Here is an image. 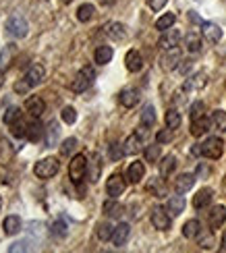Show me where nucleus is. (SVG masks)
Segmentation results:
<instances>
[{"instance_id":"obj_1","label":"nucleus","mask_w":226,"mask_h":253,"mask_svg":"<svg viewBox=\"0 0 226 253\" xmlns=\"http://www.w3.org/2000/svg\"><path fill=\"white\" fill-rule=\"evenodd\" d=\"M199 152L203 158H210V160H218L224 154V141L218 137H208L203 143H199Z\"/></svg>"},{"instance_id":"obj_2","label":"nucleus","mask_w":226,"mask_h":253,"mask_svg":"<svg viewBox=\"0 0 226 253\" xmlns=\"http://www.w3.org/2000/svg\"><path fill=\"white\" fill-rule=\"evenodd\" d=\"M93 79H95V71H93L91 67H83V69L77 73V77L73 79L71 89H73L75 93H83V91L93 83Z\"/></svg>"},{"instance_id":"obj_3","label":"nucleus","mask_w":226,"mask_h":253,"mask_svg":"<svg viewBox=\"0 0 226 253\" xmlns=\"http://www.w3.org/2000/svg\"><path fill=\"white\" fill-rule=\"evenodd\" d=\"M88 172V158L83 154H77L69 164V176L73 183H81V178Z\"/></svg>"},{"instance_id":"obj_4","label":"nucleus","mask_w":226,"mask_h":253,"mask_svg":"<svg viewBox=\"0 0 226 253\" xmlns=\"http://www.w3.org/2000/svg\"><path fill=\"white\" fill-rule=\"evenodd\" d=\"M58 168H60V164H58L56 158H44V160H40V162L36 164L34 172H36V176H40V178H52V176L58 172Z\"/></svg>"},{"instance_id":"obj_5","label":"nucleus","mask_w":226,"mask_h":253,"mask_svg":"<svg viewBox=\"0 0 226 253\" xmlns=\"http://www.w3.org/2000/svg\"><path fill=\"white\" fill-rule=\"evenodd\" d=\"M27 29H29L27 21L21 17V15H13V17L6 21V31L13 38H25L27 36Z\"/></svg>"},{"instance_id":"obj_6","label":"nucleus","mask_w":226,"mask_h":253,"mask_svg":"<svg viewBox=\"0 0 226 253\" xmlns=\"http://www.w3.org/2000/svg\"><path fill=\"white\" fill-rule=\"evenodd\" d=\"M152 224L158 230H168L170 228V214L164 208H154L152 210Z\"/></svg>"},{"instance_id":"obj_7","label":"nucleus","mask_w":226,"mask_h":253,"mask_svg":"<svg viewBox=\"0 0 226 253\" xmlns=\"http://www.w3.org/2000/svg\"><path fill=\"white\" fill-rule=\"evenodd\" d=\"M106 191H108V195L112 199H116L118 195L125 193V178L121 174H112L108 178V183H106Z\"/></svg>"},{"instance_id":"obj_8","label":"nucleus","mask_w":226,"mask_h":253,"mask_svg":"<svg viewBox=\"0 0 226 253\" xmlns=\"http://www.w3.org/2000/svg\"><path fill=\"white\" fill-rule=\"evenodd\" d=\"M201 36L206 38V42H210V44H218L222 40V29L216 23H201Z\"/></svg>"},{"instance_id":"obj_9","label":"nucleus","mask_w":226,"mask_h":253,"mask_svg":"<svg viewBox=\"0 0 226 253\" xmlns=\"http://www.w3.org/2000/svg\"><path fill=\"white\" fill-rule=\"evenodd\" d=\"M179 42H181V34H179V31L177 29H164V34L162 36H160V42H158V44L160 46H162L164 50H170V48H177L179 46Z\"/></svg>"},{"instance_id":"obj_10","label":"nucleus","mask_w":226,"mask_h":253,"mask_svg":"<svg viewBox=\"0 0 226 253\" xmlns=\"http://www.w3.org/2000/svg\"><path fill=\"white\" fill-rule=\"evenodd\" d=\"M208 222L212 228H220L226 222V208L224 206H214L208 214Z\"/></svg>"},{"instance_id":"obj_11","label":"nucleus","mask_w":226,"mask_h":253,"mask_svg":"<svg viewBox=\"0 0 226 253\" xmlns=\"http://www.w3.org/2000/svg\"><path fill=\"white\" fill-rule=\"evenodd\" d=\"M129 235H131V226H129L127 222H121L114 228V233H112V243L116 247H123L129 241Z\"/></svg>"},{"instance_id":"obj_12","label":"nucleus","mask_w":226,"mask_h":253,"mask_svg":"<svg viewBox=\"0 0 226 253\" xmlns=\"http://www.w3.org/2000/svg\"><path fill=\"white\" fill-rule=\"evenodd\" d=\"M185 206H187L185 197H182V195H172L166 202V212L170 216H179L181 212H185Z\"/></svg>"},{"instance_id":"obj_13","label":"nucleus","mask_w":226,"mask_h":253,"mask_svg":"<svg viewBox=\"0 0 226 253\" xmlns=\"http://www.w3.org/2000/svg\"><path fill=\"white\" fill-rule=\"evenodd\" d=\"M44 75H46V71L42 65H31L25 73V81L29 83V85H38V83L44 81Z\"/></svg>"},{"instance_id":"obj_14","label":"nucleus","mask_w":226,"mask_h":253,"mask_svg":"<svg viewBox=\"0 0 226 253\" xmlns=\"http://www.w3.org/2000/svg\"><path fill=\"white\" fill-rule=\"evenodd\" d=\"M125 62H127V69L131 73L141 71V67H143V58H141V54H139L137 50H129L127 56H125Z\"/></svg>"},{"instance_id":"obj_15","label":"nucleus","mask_w":226,"mask_h":253,"mask_svg":"<svg viewBox=\"0 0 226 253\" xmlns=\"http://www.w3.org/2000/svg\"><path fill=\"white\" fill-rule=\"evenodd\" d=\"M100 170H102V162H100V154H91L88 160V172H90V181L95 183L100 178Z\"/></svg>"},{"instance_id":"obj_16","label":"nucleus","mask_w":226,"mask_h":253,"mask_svg":"<svg viewBox=\"0 0 226 253\" xmlns=\"http://www.w3.org/2000/svg\"><path fill=\"white\" fill-rule=\"evenodd\" d=\"M193 183H195V176L193 174H189V172L181 174V176L175 178V191L177 193H187L189 189L193 187Z\"/></svg>"},{"instance_id":"obj_17","label":"nucleus","mask_w":226,"mask_h":253,"mask_svg":"<svg viewBox=\"0 0 226 253\" xmlns=\"http://www.w3.org/2000/svg\"><path fill=\"white\" fill-rule=\"evenodd\" d=\"M212 199H214V191H212V189H208V187H206V189H199L197 195L193 197V206H195L197 210H201V208L210 206Z\"/></svg>"},{"instance_id":"obj_18","label":"nucleus","mask_w":226,"mask_h":253,"mask_svg":"<svg viewBox=\"0 0 226 253\" xmlns=\"http://www.w3.org/2000/svg\"><path fill=\"white\" fill-rule=\"evenodd\" d=\"M44 108H46V104H44V100L42 98H38V96H34V98H29L27 102H25V110L31 114L34 119H38L42 112H44Z\"/></svg>"},{"instance_id":"obj_19","label":"nucleus","mask_w":226,"mask_h":253,"mask_svg":"<svg viewBox=\"0 0 226 253\" xmlns=\"http://www.w3.org/2000/svg\"><path fill=\"white\" fill-rule=\"evenodd\" d=\"M210 119L203 114V117H199V119H195L191 123V135H195V137H201L206 131H210Z\"/></svg>"},{"instance_id":"obj_20","label":"nucleus","mask_w":226,"mask_h":253,"mask_svg":"<svg viewBox=\"0 0 226 253\" xmlns=\"http://www.w3.org/2000/svg\"><path fill=\"white\" fill-rule=\"evenodd\" d=\"M143 174H145V166H143V162H133L131 166H129V170H127V178L131 183H139L143 178Z\"/></svg>"},{"instance_id":"obj_21","label":"nucleus","mask_w":226,"mask_h":253,"mask_svg":"<svg viewBox=\"0 0 226 253\" xmlns=\"http://www.w3.org/2000/svg\"><path fill=\"white\" fill-rule=\"evenodd\" d=\"M118 100H121V104L125 108H133L135 104L139 102V93L135 89H123L121 96H118Z\"/></svg>"},{"instance_id":"obj_22","label":"nucleus","mask_w":226,"mask_h":253,"mask_svg":"<svg viewBox=\"0 0 226 253\" xmlns=\"http://www.w3.org/2000/svg\"><path fill=\"white\" fill-rule=\"evenodd\" d=\"M206 83H208V77L206 75H203V73H197V75H193L187 83H185V85H182V89H185V91H193V89H201L203 85H206Z\"/></svg>"},{"instance_id":"obj_23","label":"nucleus","mask_w":226,"mask_h":253,"mask_svg":"<svg viewBox=\"0 0 226 253\" xmlns=\"http://www.w3.org/2000/svg\"><path fill=\"white\" fill-rule=\"evenodd\" d=\"M179 60H181L179 50H177V48H170V50H168V54L162 58V69L172 71V69H175V67L179 65Z\"/></svg>"},{"instance_id":"obj_24","label":"nucleus","mask_w":226,"mask_h":253,"mask_svg":"<svg viewBox=\"0 0 226 253\" xmlns=\"http://www.w3.org/2000/svg\"><path fill=\"white\" fill-rule=\"evenodd\" d=\"M123 150H125V154H127V156L137 154L139 150H141V137H139L137 133H135V135H131V137H129V139L125 141V147H123Z\"/></svg>"},{"instance_id":"obj_25","label":"nucleus","mask_w":226,"mask_h":253,"mask_svg":"<svg viewBox=\"0 0 226 253\" xmlns=\"http://www.w3.org/2000/svg\"><path fill=\"white\" fill-rule=\"evenodd\" d=\"M15 52H17V48H15L13 44L6 46L2 52H0V71H6V69L10 67V62H13Z\"/></svg>"},{"instance_id":"obj_26","label":"nucleus","mask_w":226,"mask_h":253,"mask_svg":"<svg viewBox=\"0 0 226 253\" xmlns=\"http://www.w3.org/2000/svg\"><path fill=\"white\" fill-rule=\"evenodd\" d=\"M199 233H201L199 220H187L185 226H182V235H185V239H195Z\"/></svg>"},{"instance_id":"obj_27","label":"nucleus","mask_w":226,"mask_h":253,"mask_svg":"<svg viewBox=\"0 0 226 253\" xmlns=\"http://www.w3.org/2000/svg\"><path fill=\"white\" fill-rule=\"evenodd\" d=\"M44 126H42V123H31L27 125V137H29V141H42V137H44Z\"/></svg>"},{"instance_id":"obj_28","label":"nucleus","mask_w":226,"mask_h":253,"mask_svg":"<svg viewBox=\"0 0 226 253\" xmlns=\"http://www.w3.org/2000/svg\"><path fill=\"white\" fill-rule=\"evenodd\" d=\"M110 60H112V48L110 46H100L95 50V62H98V65H108Z\"/></svg>"},{"instance_id":"obj_29","label":"nucleus","mask_w":226,"mask_h":253,"mask_svg":"<svg viewBox=\"0 0 226 253\" xmlns=\"http://www.w3.org/2000/svg\"><path fill=\"white\" fill-rule=\"evenodd\" d=\"M2 226H4V233L6 235H17L19 230H21V220L17 216H6Z\"/></svg>"},{"instance_id":"obj_30","label":"nucleus","mask_w":226,"mask_h":253,"mask_svg":"<svg viewBox=\"0 0 226 253\" xmlns=\"http://www.w3.org/2000/svg\"><path fill=\"white\" fill-rule=\"evenodd\" d=\"M175 168H177V158L175 156H166L164 160H162V164H160V174H162V176H170Z\"/></svg>"},{"instance_id":"obj_31","label":"nucleus","mask_w":226,"mask_h":253,"mask_svg":"<svg viewBox=\"0 0 226 253\" xmlns=\"http://www.w3.org/2000/svg\"><path fill=\"white\" fill-rule=\"evenodd\" d=\"M175 21H177V15L175 13H166V15H162V17L156 21V29H160V31L170 29L172 25H175Z\"/></svg>"},{"instance_id":"obj_32","label":"nucleus","mask_w":226,"mask_h":253,"mask_svg":"<svg viewBox=\"0 0 226 253\" xmlns=\"http://www.w3.org/2000/svg\"><path fill=\"white\" fill-rule=\"evenodd\" d=\"M185 46L189 52H199L201 50V38L191 31V34H187V38H185Z\"/></svg>"},{"instance_id":"obj_33","label":"nucleus","mask_w":226,"mask_h":253,"mask_svg":"<svg viewBox=\"0 0 226 253\" xmlns=\"http://www.w3.org/2000/svg\"><path fill=\"white\" fill-rule=\"evenodd\" d=\"M106 34H108L112 40H123L127 34H125V25L121 23H110L108 27H106Z\"/></svg>"},{"instance_id":"obj_34","label":"nucleus","mask_w":226,"mask_h":253,"mask_svg":"<svg viewBox=\"0 0 226 253\" xmlns=\"http://www.w3.org/2000/svg\"><path fill=\"white\" fill-rule=\"evenodd\" d=\"M212 123H214V126H216L218 131H222V133H226V112L224 110H216L212 114Z\"/></svg>"},{"instance_id":"obj_35","label":"nucleus","mask_w":226,"mask_h":253,"mask_svg":"<svg viewBox=\"0 0 226 253\" xmlns=\"http://www.w3.org/2000/svg\"><path fill=\"white\" fill-rule=\"evenodd\" d=\"M166 126L170 131H175V129H179V126H181V114L177 110H168L166 112Z\"/></svg>"},{"instance_id":"obj_36","label":"nucleus","mask_w":226,"mask_h":253,"mask_svg":"<svg viewBox=\"0 0 226 253\" xmlns=\"http://www.w3.org/2000/svg\"><path fill=\"white\" fill-rule=\"evenodd\" d=\"M154 123H156L154 106H145L143 112H141V125H143V126H154Z\"/></svg>"},{"instance_id":"obj_37","label":"nucleus","mask_w":226,"mask_h":253,"mask_svg":"<svg viewBox=\"0 0 226 253\" xmlns=\"http://www.w3.org/2000/svg\"><path fill=\"white\" fill-rule=\"evenodd\" d=\"M93 13H95L93 4H81V6H79V10H77V19L85 23V21H90V19L93 17Z\"/></svg>"},{"instance_id":"obj_38","label":"nucleus","mask_w":226,"mask_h":253,"mask_svg":"<svg viewBox=\"0 0 226 253\" xmlns=\"http://www.w3.org/2000/svg\"><path fill=\"white\" fill-rule=\"evenodd\" d=\"M112 233H114V228H112L108 222H104V224L98 226V239H100V241H108V239H112Z\"/></svg>"},{"instance_id":"obj_39","label":"nucleus","mask_w":226,"mask_h":253,"mask_svg":"<svg viewBox=\"0 0 226 253\" xmlns=\"http://www.w3.org/2000/svg\"><path fill=\"white\" fill-rule=\"evenodd\" d=\"M10 126H13V129H10V131H13V135H15V137H19V139H23V137H27V125L21 123V119H19L17 123H13Z\"/></svg>"},{"instance_id":"obj_40","label":"nucleus","mask_w":226,"mask_h":253,"mask_svg":"<svg viewBox=\"0 0 226 253\" xmlns=\"http://www.w3.org/2000/svg\"><path fill=\"white\" fill-rule=\"evenodd\" d=\"M104 212L108 214V216H121L123 214V208L118 206L116 202H106L104 204Z\"/></svg>"},{"instance_id":"obj_41","label":"nucleus","mask_w":226,"mask_h":253,"mask_svg":"<svg viewBox=\"0 0 226 253\" xmlns=\"http://www.w3.org/2000/svg\"><path fill=\"white\" fill-rule=\"evenodd\" d=\"M19 119H21L19 108H8V110L4 112V117H2V121H4L6 125H13V123H17Z\"/></svg>"},{"instance_id":"obj_42","label":"nucleus","mask_w":226,"mask_h":253,"mask_svg":"<svg viewBox=\"0 0 226 253\" xmlns=\"http://www.w3.org/2000/svg\"><path fill=\"white\" fill-rule=\"evenodd\" d=\"M62 121L67 123V125H73L75 121H77V110H75L73 106L62 108Z\"/></svg>"},{"instance_id":"obj_43","label":"nucleus","mask_w":226,"mask_h":253,"mask_svg":"<svg viewBox=\"0 0 226 253\" xmlns=\"http://www.w3.org/2000/svg\"><path fill=\"white\" fill-rule=\"evenodd\" d=\"M75 147H77V139H75V137H69V139L64 141L62 147H60V154H62V156H69V154L75 150Z\"/></svg>"},{"instance_id":"obj_44","label":"nucleus","mask_w":226,"mask_h":253,"mask_svg":"<svg viewBox=\"0 0 226 253\" xmlns=\"http://www.w3.org/2000/svg\"><path fill=\"white\" fill-rule=\"evenodd\" d=\"M160 158V145H149L145 150V160L147 162H156Z\"/></svg>"},{"instance_id":"obj_45","label":"nucleus","mask_w":226,"mask_h":253,"mask_svg":"<svg viewBox=\"0 0 226 253\" xmlns=\"http://www.w3.org/2000/svg\"><path fill=\"white\" fill-rule=\"evenodd\" d=\"M203 110H206V106H203V102H195L191 106V121H195L199 117H203Z\"/></svg>"},{"instance_id":"obj_46","label":"nucleus","mask_w":226,"mask_h":253,"mask_svg":"<svg viewBox=\"0 0 226 253\" xmlns=\"http://www.w3.org/2000/svg\"><path fill=\"white\" fill-rule=\"evenodd\" d=\"M27 245H29L27 241H21V243L10 245V247H8V251H10V253H17V251H31V249H34V247H27Z\"/></svg>"},{"instance_id":"obj_47","label":"nucleus","mask_w":226,"mask_h":253,"mask_svg":"<svg viewBox=\"0 0 226 253\" xmlns=\"http://www.w3.org/2000/svg\"><path fill=\"white\" fill-rule=\"evenodd\" d=\"M52 233H54L56 237H64V235H67V226H64V222H60V220H58V222L52 224Z\"/></svg>"},{"instance_id":"obj_48","label":"nucleus","mask_w":226,"mask_h":253,"mask_svg":"<svg viewBox=\"0 0 226 253\" xmlns=\"http://www.w3.org/2000/svg\"><path fill=\"white\" fill-rule=\"evenodd\" d=\"M166 2H168V0H147V4H149V8H152V10H162Z\"/></svg>"},{"instance_id":"obj_49","label":"nucleus","mask_w":226,"mask_h":253,"mask_svg":"<svg viewBox=\"0 0 226 253\" xmlns=\"http://www.w3.org/2000/svg\"><path fill=\"white\" fill-rule=\"evenodd\" d=\"M48 133H50V137H48V141L52 143L58 137V125L56 123H50V126H48Z\"/></svg>"},{"instance_id":"obj_50","label":"nucleus","mask_w":226,"mask_h":253,"mask_svg":"<svg viewBox=\"0 0 226 253\" xmlns=\"http://www.w3.org/2000/svg\"><path fill=\"white\" fill-rule=\"evenodd\" d=\"M170 139H172L170 129H168V131H160V133L156 135V141H158V143H166V141H170Z\"/></svg>"},{"instance_id":"obj_51","label":"nucleus","mask_w":226,"mask_h":253,"mask_svg":"<svg viewBox=\"0 0 226 253\" xmlns=\"http://www.w3.org/2000/svg\"><path fill=\"white\" fill-rule=\"evenodd\" d=\"M110 156H112V160H118V158L125 156V150H121V147H118V143H114V145L110 147Z\"/></svg>"},{"instance_id":"obj_52","label":"nucleus","mask_w":226,"mask_h":253,"mask_svg":"<svg viewBox=\"0 0 226 253\" xmlns=\"http://www.w3.org/2000/svg\"><path fill=\"white\" fill-rule=\"evenodd\" d=\"M147 189H149V191H156L158 195H162V193H164V191H162V185H160V183H156V181H152V183H149V187H147Z\"/></svg>"},{"instance_id":"obj_53","label":"nucleus","mask_w":226,"mask_h":253,"mask_svg":"<svg viewBox=\"0 0 226 253\" xmlns=\"http://www.w3.org/2000/svg\"><path fill=\"white\" fill-rule=\"evenodd\" d=\"M222 249L226 251V233H224V237H222Z\"/></svg>"},{"instance_id":"obj_54","label":"nucleus","mask_w":226,"mask_h":253,"mask_svg":"<svg viewBox=\"0 0 226 253\" xmlns=\"http://www.w3.org/2000/svg\"><path fill=\"white\" fill-rule=\"evenodd\" d=\"M60 2H62V4H69V2H73V0H60Z\"/></svg>"},{"instance_id":"obj_55","label":"nucleus","mask_w":226,"mask_h":253,"mask_svg":"<svg viewBox=\"0 0 226 253\" xmlns=\"http://www.w3.org/2000/svg\"><path fill=\"white\" fill-rule=\"evenodd\" d=\"M0 85H2V73H0Z\"/></svg>"},{"instance_id":"obj_56","label":"nucleus","mask_w":226,"mask_h":253,"mask_svg":"<svg viewBox=\"0 0 226 253\" xmlns=\"http://www.w3.org/2000/svg\"><path fill=\"white\" fill-rule=\"evenodd\" d=\"M0 208H2V197H0Z\"/></svg>"}]
</instances>
